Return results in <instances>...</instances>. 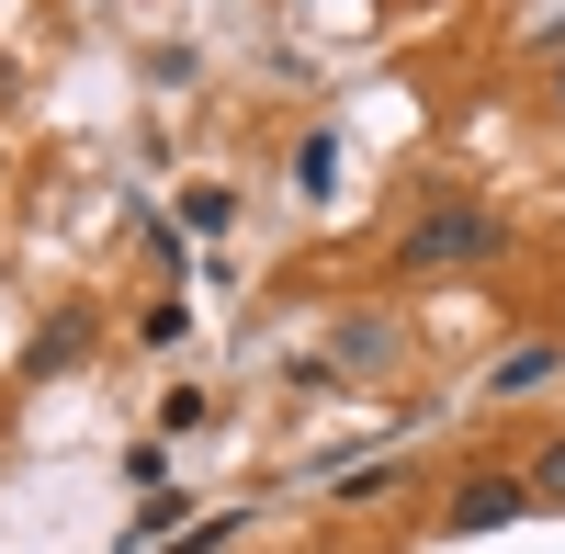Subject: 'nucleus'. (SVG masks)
Returning <instances> with one entry per match:
<instances>
[{
  "label": "nucleus",
  "instance_id": "1a4fd4ad",
  "mask_svg": "<svg viewBox=\"0 0 565 554\" xmlns=\"http://www.w3.org/2000/svg\"><path fill=\"white\" fill-rule=\"evenodd\" d=\"M226 532H238V521H193V532H181V543H170V554H215V543H226Z\"/></svg>",
  "mask_w": 565,
  "mask_h": 554
},
{
  "label": "nucleus",
  "instance_id": "6e6552de",
  "mask_svg": "<svg viewBox=\"0 0 565 554\" xmlns=\"http://www.w3.org/2000/svg\"><path fill=\"white\" fill-rule=\"evenodd\" d=\"M532 498H554V510H565V441H543V465H532Z\"/></svg>",
  "mask_w": 565,
  "mask_h": 554
},
{
  "label": "nucleus",
  "instance_id": "39448f33",
  "mask_svg": "<svg viewBox=\"0 0 565 554\" xmlns=\"http://www.w3.org/2000/svg\"><path fill=\"white\" fill-rule=\"evenodd\" d=\"M181 226H193V238H226V226H238V193H226V181H193V193H181Z\"/></svg>",
  "mask_w": 565,
  "mask_h": 554
},
{
  "label": "nucleus",
  "instance_id": "f257e3e1",
  "mask_svg": "<svg viewBox=\"0 0 565 554\" xmlns=\"http://www.w3.org/2000/svg\"><path fill=\"white\" fill-rule=\"evenodd\" d=\"M498 249V215H476V204H430V215H418L407 226V271H463V260H487Z\"/></svg>",
  "mask_w": 565,
  "mask_h": 554
},
{
  "label": "nucleus",
  "instance_id": "7ed1b4c3",
  "mask_svg": "<svg viewBox=\"0 0 565 554\" xmlns=\"http://www.w3.org/2000/svg\"><path fill=\"white\" fill-rule=\"evenodd\" d=\"M396 362V329L385 317H340V374H385Z\"/></svg>",
  "mask_w": 565,
  "mask_h": 554
},
{
  "label": "nucleus",
  "instance_id": "20e7f679",
  "mask_svg": "<svg viewBox=\"0 0 565 554\" xmlns=\"http://www.w3.org/2000/svg\"><path fill=\"white\" fill-rule=\"evenodd\" d=\"M79 351H90V317H45L34 329V374H68Z\"/></svg>",
  "mask_w": 565,
  "mask_h": 554
},
{
  "label": "nucleus",
  "instance_id": "f03ea898",
  "mask_svg": "<svg viewBox=\"0 0 565 554\" xmlns=\"http://www.w3.org/2000/svg\"><path fill=\"white\" fill-rule=\"evenodd\" d=\"M521 510H532L521 476H476V487L452 498V532H498V521H521Z\"/></svg>",
  "mask_w": 565,
  "mask_h": 554
},
{
  "label": "nucleus",
  "instance_id": "423d86ee",
  "mask_svg": "<svg viewBox=\"0 0 565 554\" xmlns=\"http://www.w3.org/2000/svg\"><path fill=\"white\" fill-rule=\"evenodd\" d=\"M532 385H554V351H543V340H532V351H509V362H498V396H532Z\"/></svg>",
  "mask_w": 565,
  "mask_h": 554
},
{
  "label": "nucleus",
  "instance_id": "0eeeda50",
  "mask_svg": "<svg viewBox=\"0 0 565 554\" xmlns=\"http://www.w3.org/2000/svg\"><path fill=\"white\" fill-rule=\"evenodd\" d=\"M295 181H306V193H328V181H340V136H306V148H295Z\"/></svg>",
  "mask_w": 565,
  "mask_h": 554
}]
</instances>
